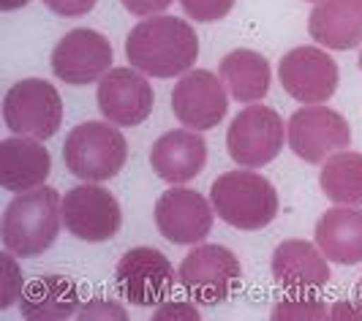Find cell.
Instances as JSON below:
<instances>
[{"label": "cell", "instance_id": "6da1fadb", "mask_svg": "<svg viewBox=\"0 0 362 321\" xmlns=\"http://www.w3.org/2000/svg\"><path fill=\"white\" fill-rule=\"evenodd\" d=\"M126 57L147 76L169 79L191 71L199 57V36L185 19L156 14L142 19L126 38Z\"/></svg>", "mask_w": 362, "mask_h": 321}, {"label": "cell", "instance_id": "7a4b0ae2", "mask_svg": "<svg viewBox=\"0 0 362 321\" xmlns=\"http://www.w3.org/2000/svg\"><path fill=\"white\" fill-rule=\"evenodd\" d=\"M63 223V199L49 185H38L33 191H25L8 202L0 237L6 250L14 256L30 259L44 250H49L60 234Z\"/></svg>", "mask_w": 362, "mask_h": 321}, {"label": "cell", "instance_id": "3957f363", "mask_svg": "<svg viewBox=\"0 0 362 321\" xmlns=\"http://www.w3.org/2000/svg\"><path fill=\"white\" fill-rule=\"evenodd\" d=\"M210 202L216 215L243 232H256L270 226L278 215V191L264 175L256 172H226L210 185Z\"/></svg>", "mask_w": 362, "mask_h": 321}, {"label": "cell", "instance_id": "277c9868", "mask_svg": "<svg viewBox=\"0 0 362 321\" xmlns=\"http://www.w3.org/2000/svg\"><path fill=\"white\" fill-rule=\"evenodd\" d=\"M128 158L126 136L115 128V123L88 120L71 128L63 144V160L74 177L85 182H107L112 180Z\"/></svg>", "mask_w": 362, "mask_h": 321}, {"label": "cell", "instance_id": "5b68a950", "mask_svg": "<svg viewBox=\"0 0 362 321\" xmlns=\"http://www.w3.org/2000/svg\"><path fill=\"white\" fill-rule=\"evenodd\" d=\"M3 123L19 136L49 139L63 123L60 93L47 79H19L3 95Z\"/></svg>", "mask_w": 362, "mask_h": 321}, {"label": "cell", "instance_id": "8992f818", "mask_svg": "<svg viewBox=\"0 0 362 321\" xmlns=\"http://www.w3.org/2000/svg\"><path fill=\"white\" fill-rule=\"evenodd\" d=\"M284 136L286 128L281 115L270 107L251 104L235 115L226 131V150L237 166L259 169L278 158L284 150Z\"/></svg>", "mask_w": 362, "mask_h": 321}, {"label": "cell", "instance_id": "52a82bcc", "mask_svg": "<svg viewBox=\"0 0 362 321\" xmlns=\"http://www.w3.org/2000/svg\"><path fill=\"white\" fill-rule=\"evenodd\" d=\"M243 278L240 259L223 245H197L180 264L177 281L202 305H218L229 300Z\"/></svg>", "mask_w": 362, "mask_h": 321}, {"label": "cell", "instance_id": "ba28073f", "mask_svg": "<svg viewBox=\"0 0 362 321\" xmlns=\"http://www.w3.org/2000/svg\"><path fill=\"white\" fill-rule=\"evenodd\" d=\"M286 139L291 153L305 163H325L351 144V128L341 112L329 107H303L289 117Z\"/></svg>", "mask_w": 362, "mask_h": 321}, {"label": "cell", "instance_id": "9c48e42d", "mask_svg": "<svg viewBox=\"0 0 362 321\" xmlns=\"http://www.w3.org/2000/svg\"><path fill=\"white\" fill-rule=\"evenodd\" d=\"M115 52L104 33L90 30V28H74L71 33L57 41L52 49V74L74 88L101 82V76L112 69Z\"/></svg>", "mask_w": 362, "mask_h": 321}, {"label": "cell", "instance_id": "30bf717a", "mask_svg": "<svg viewBox=\"0 0 362 321\" xmlns=\"http://www.w3.org/2000/svg\"><path fill=\"white\" fill-rule=\"evenodd\" d=\"M281 85L294 101L313 107L325 104L338 90V63L322 47H294L278 63Z\"/></svg>", "mask_w": 362, "mask_h": 321}, {"label": "cell", "instance_id": "8fae6325", "mask_svg": "<svg viewBox=\"0 0 362 321\" xmlns=\"http://www.w3.org/2000/svg\"><path fill=\"white\" fill-rule=\"evenodd\" d=\"M63 223L82 243H107L123 226L117 199L98 182H85L63 197Z\"/></svg>", "mask_w": 362, "mask_h": 321}, {"label": "cell", "instance_id": "7c38bea8", "mask_svg": "<svg viewBox=\"0 0 362 321\" xmlns=\"http://www.w3.org/2000/svg\"><path fill=\"white\" fill-rule=\"evenodd\" d=\"M115 284L117 291L128 303L139 308L161 305L163 297L175 286V267L158 248L139 245L123 253V259L115 267Z\"/></svg>", "mask_w": 362, "mask_h": 321}, {"label": "cell", "instance_id": "4fadbf2b", "mask_svg": "<svg viewBox=\"0 0 362 321\" xmlns=\"http://www.w3.org/2000/svg\"><path fill=\"white\" fill-rule=\"evenodd\" d=\"M229 90L213 71H185L172 90V112L185 128L210 131L229 112Z\"/></svg>", "mask_w": 362, "mask_h": 321}, {"label": "cell", "instance_id": "5bb4252c", "mask_svg": "<svg viewBox=\"0 0 362 321\" xmlns=\"http://www.w3.org/2000/svg\"><path fill=\"white\" fill-rule=\"evenodd\" d=\"M153 85L139 69H109L98 82V109L109 123L134 128L153 115Z\"/></svg>", "mask_w": 362, "mask_h": 321}, {"label": "cell", "instance_id": "9a60e30c", "mask_svg": "<svg viewBox=\"0 0 362 321\" xmlns=\"http://www.w3.org/2000/svg\"><path fill=\"white\" fill-rule=\"evenodd\" d=\"M210 202L191 188H169L156 202V226L175 245H199L213 229Z\"/></svg>", "mask_w": 362, "mask_h": 321}, {"label": "cell", "instance_id": "2e32d148", "mask_svg": "<svg viewBox=\"0 0 362 321\" xmlns=\"http://www.w3.org/2000/svg\"><path fill=\"white\" fill-rule=\"evenodd\" d=\"M207 163V142L199 136V131H166L156 139L150 150V166L161 180L172 185H182L199 177Z\"/></svg>", "mask_w": 362, "mask_h": 321}, {"label": "cell", "instance_id": "e0dca14e", "mask_svg": "<svg viewBox=\"0 0 362 321\" xmlns=\"http://www.w3.org/2000/svg\"><path fill=\"white\" fill-rule=\"evenodd\" d=\"M52 172V156L33 136H8L0 142V185L11 194H25L44 185Z\"/></svg>", "mask_w": 362, "mask_h": 321}, {"label": "cell", "instance_id": "ac0fdd59", "mask_svg": "<svg viewBox=\"0 0 362 321\" xmlns=\"http://www.w3.org/2000/svg\"><path fill=\"white\" fill-rule=\"evenodd\" d=\"M308 33L335 52L362 47V0H319L308 17Z\"/></svg>", "mask_w": 362, "mask_h": 321}, {"label": "cell", "instance_id": "d6986e66", "mask_svg": "<svg viewBox=\"0 0 362 321\" xmlns=\"http://www.w3.org/2000/svg\"><path fill=\"white\" fill-rule=\"evenodd\" d=\"M272 278L284 288H322L329 281L325 250L316 243L286 240L272 253Z\"/></svg>", "mask_w": 362, "mask_h": 321}, {"label": "cell", "instance_id": "ffe728a7", "mask_svg": "<svg viewBox=\"0 0 362 321\" xmlns=\"http://www.w3.org/2000/svg\"><path fill=\"white\" fill-rule=\"evenodd\" d=\"M316 245L325 250L329 262L360 264L362 262V210L351 204H338L322 213L316 221Z\"/></svg>", "mask_w": 362, "mask_h": 321}, {"label": "cell", "instance_id": "44dd1931", "mask_svg": "<svg viewBox=\"0 0 362 321\" xmlns=\"http://www.w3.org/2000/svg\"><path fill=\"white\" fill-rule=\"evenodd\" d=\"M19 310L28 321H63L79 313V288L66 275H44L25 286Z\"/></svg>", "mask_w": 362, "mask_h": 321}, {"label": "cell", "instance_id": "7402d4cb", "mask_svg": "<svg viewBox=\"0 0 362 321\" xmlns=\"http://www.w3.org/2000/svg\"><path fill=\"white\" fill-rule=\"evenodd\" d=\"M218 71L229 95L243 104H256L270 93V63L256 49H232L221 60Z\"/></svg>", "mask_w": 362, "mask_h": 321}, {"label": "cell", "instance_id": "603a6c76", "mask_svg": "<svg viewBox=\"0 0 362 321\" xmlns=\"http://www.w3.org/2000/svg\"><path fill=\"white\" fill-rule=\"evenodd\" d=\"M319 185L327 199L335 204H351L362 207V153L341 150L329 156L322 166Z\"/></svg>", "mask_w": 362, "mask_h": 321}, {"label": "cell", "instance_id": "cb8c5ba5", "mask_svg": "<svg viewBox=\"0 0 362 321\" xmlns=\"http://www.w3.org/2000/svg\"><path fill=\"white\" fill-rule=\"evenodd\" d=\"M275 321H322L329 319V310L322 297L313 294V288H294L284 300H278L270 313Z\"/></svg>", "mask_w": 362, "mask_h": 321}, {"label": "cell", "instance_id": "d4e9b609", "mask_svg": "<svg viewBox=\"0 0 362 321\" xmlns=\"http://www.w3.org/2000/svg\"><path fill=\"white\" fill-rule=\"evenodd\" d=\"M0 267H3V291H0V310H8L11 305L22 300L25 291V278H22V267L17 264L14 253L6 250L0 253Z\"/></svg>", "mask_w": 362, "mask_h": 321}, {"label": "cell", "instance_id": "484cf974", "mask_svg": "<svg viewBox=\"0 0 362 321\" xmlns=\"http://www.w3.org/2000/svg\"><path fill=\"white\" fill-rule=\"evenodd\" d=\"M237 0H180L182 11L197 22H218L229 17Z\"/></svg>", "mask_w": 362, "mask_h": 321}, {"label": "cell", "instance_id": "4316f807", "mask_svg": "<svg viewBox=\"0 0 362 321\" xmlns=\"http://www.w3.org/2000/svg\"><path fill=\"white\" fill-rule=\"evenodd\" d=\"M76 319H85V321H104V319H117V321H126L128 313L126 308H120L117 303H109V300H90L79 308Z\"/></svg>", "mask_w": 362, "mask_h": 321}, {"label": "cell", "instance_id": "83f0119b", "mask_svg": "<svg viewBox=\"0 0 362 321\" xmlns=\"http://www.w3.org/2000/svg\"><path fill=\"white\" fill-rule=\"evenodd\" d=\"M202 313L191 303H161L153 313V321H199Z\"/></svg>", "mask_w": 362, "mask_h": 321}, {"label": "cell", "instance_id": "f1b7e54d", "mask_svg": "<svg viewBox=\"0 0 362 321\" xmlns=\"http://www.w3.org/2000/svg\"><path fill=\"white\" fill-rule=\"evenodd\" d=\"M95 3L98 0H44V6L60 17H85L95 8Z\"/></svg>", "mask_w": 362, "mask_h": 321}, {"label": "cell", "instance_id": "f546056e", "mask_svg": "<svg viewBox=\"0 0 362 321\" xmlns=\"http://www.w3.org/2000/svg\"><path fill=\"white\" fill-rule=\"evenodd\" d=\"M120 3L134 17H156V14H163L175 0H120Z\"/></svg>", "mask_w": 362, "mask_h": 321}, {"label": "cell", "instance_id": "4dcf8cb0", "mask_svg": "<svg viewBox=\"0 0 362 321\" xmlns=\"http://www.w3.org/2000/svg\"><path fill=\"white\" fill-rule=\"evenodd\" d=\"M329 319L362 321V300H338L329 310Z\"/></svg>", "mask_w": 362, "mask_h": 321}, {"label": "cell", "instance_id": "1f68e13d", "mask_svg": "<svg viewBox=\"0 0 362 321\" xmlns=\"http://www.w3.org/2000/svg\"><path fill=\"white\" fill-rule=\"evenodd\" d=\"M30 0H0V11H17L22 6H28Z\"/></svg>", "mask_w": 362, "mask_h": 321}, {"label": "cell", "instance_id": "d6a6232c", "mask_svg": "<svg viewBox=\"0 0 362 321\" xmlns=\"http://www.w3.org/2000/svg\"><path fill=\"white\" fill-rule=\"evenodd\" d=\"M360 69H362V47H360Z\"/></svg>", "mask_w": 362, "mask_h": 321}, {"label": "cell", "instance_id": "836d02e7", "mask_svg": "<svg viewBox=\"0 0 362 321\" xmlns=\"http://www.w3.org/2000/svg\"><path fill=\"white\" fill-rule=\"evenodd\" d=\"M360 300H362V281H360Z\"/></svg>", "mask_w": 362, "mask_h": 321}, {"label": "cell", "instance_id": "e575fe53", "mask_svg": "<svg viewBox=\"0 0 362 321\" xmlns=\"http://www.w3.org/2000/svg\"><path fill=\"white\" fill-rule=\"evenodd\" d=\"M310 3H319V0H310Z\"/></svg>", "mask_w": 362, "mask_h": 321}]
</instances>
